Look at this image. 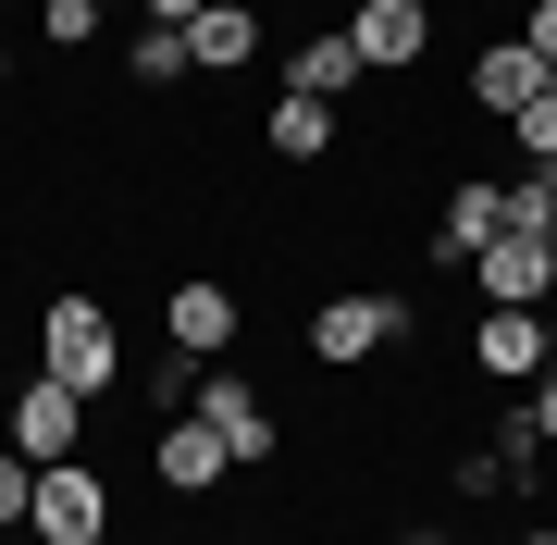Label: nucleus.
<instances>
[{
    "mask_svg": "<svg viewBox=\"0 0 557 545\" xmlns=\"http://www.w3.org/2000/svg\"><path fill=\"white\" fill-rule=\"evenodd\" d=\"M87 409H100V397H75L62 372H25L13 397H0V446L38 459V471H62V459H87Z\"/></svg>",
    "mask_w": 557,
    "mask_h": 545,
    "instance_id": "3",
    "label": "nucleus"
},
{
    "mask_svg": "<svg viewBox=\"0 0 557 545\" xmlns=\"http://www.w3.org/2000/svg\"><path fill=\"white\" fill-rule=\"evenodd\" d=\"M458 87H471V112H496V124H508L520 100H545L557 75H545L533 50H520V25H508V38H483V50H471V75H458Z\"/></svg>",
    "mask_w": 557,
    "mask_h": 545,
    "instance_id": "12",
    "label": "nucleus"
},
{
    "mask_svg": "<svg viewBox=\"0 0 557 545\" xmlns=\"http://www.w3.org/2000/svg\"><path fill=\"white\" fill-rule=\"evenodd\" d=\"M545 533H557V496H545Z\"/></svg>",
    "mask_w": 557,
    "mask_h": 545,
    "instance_id": "29",
    "label": "nucleus"
},
{
    "mask_svg": "<svg viewBox=\"0 0 557 545\" xmlns=\"http://www.w3.org/2000/svg\"><path fill=\"white\" fill-rule=\"evenodd\" d=\"M471 298H483V310H545V298H557V248H545V236H496V248L471 261Z\"/></svg>",
    "mask_w": 557,
    "mask_h": 545,
    "instance_id": "8",
    "label": "nucleus"
},
{
    "mask_svg": "<svg viewBox=\"0 0 557 545\" xmlns=\"http://www.w3.org/2000/svg\"><path fill=\"white\" fill-rule=\"evenodd\" d=\"M458 545H483V533H458Z\"/></svg>",
    "mask_w": 557,
    "mask_h": 545,
    "instance_id": "31",
    "label": "nucleus"
},
{
    "mask_svg": "<svg viewBox=\"0 0 557 545\" xmlns=\"http://www.w3.org/2000/svg\"><path fill=\"white\" fill-rule=\"evenodd\" d=\"M421 310L397 298V285H347V298H322L310 310V360L322 372H359V360H384V347H409Z\"/></svg>",
    "mask_w": 557,
    "mask_h": 545,
    "instance_id": "2",
    "label": "nucleus"
},
{
    "mask_svg": "<svg viewBox=\"0 0 557 545\" xmlns=\"http://www.w3.org/2000/svg\"><path fill=\"white\" fill-rule=\"evenodd\" d=\"M496 236H508V186H496V174H458L446 211H434V273H471Z\"/></svg>",
    "mask_w": 557,
    "mask_h": 545,
    "instance_id": "6",
    "label": "nucleus"
},
{
    "mask_svg": "<svg viewBox=\"0 0 557 545\" xmlns=\"http://www.w3.org/2000/svg\"><path fill=\"white\" fill-rule=\"evenodd\" d=\"M0 545H38V533H0Z\"/></svg>",
    "mask_w": 557,
    "mask_h": 545,
    "instance_id": "28",
    "label": "nucleus"
},
{
    "mask_svg": "<svg viewBox=\"0 0 557 545\" xmlns=\"http://www.w3.org/2000/svg\"><path fill=\"white\" fill-rule=\"evenodd\" d=\"M347 38H359V62H372V75H409V62L434 50V0H359Z\"/></svg>",
    "mask_w": 557,
    "mask_h": 545,
    "instance_id": "10",
    "label": "nucleus"
},
{
    "mask_svg": "<svg viewBox=\"0 0 557 545\" xmlns=\"http://www.w3.org/2000/svg\"><path fill=\"white\" fill-rule=\"evenodd\" d=\"M100 25H112L100 0H38V38H50V50H87V38H100Z\"/></svg>",
    "mask_w": 557,
    "mask_h": 545,
    "instance_id": "18",
    "label": "nucleus"
},
{
    "mask_svg": "<svg viewBox=\"0 0 557 545\" xmlns=\"http://www.w3.org/2000/svg\"><path fill=\"white\" fill-rule=\"evenodd\" d=\"M520 409H533V434L557 446V372H545V384H520Z\"/></svg>",
    "mask_w": 557,
    "mask_h": 545,
    "instance_id": "21",
    "label": "nucleus"
},
{
    "mask_svg": "<svg viewBox=\"0 0 557 545\" xmlns=\"http://www.w3.org/2000/svg\"><path fill=\"white\" fill-rule=\"evenodd\" d=\"M471 372L483 384H545V310H483L471 323Z\"/></svg>",
    "mask_w": 557,
    "mask_h": 545,
    "instance_id": "13",
    "label": "nucleus"
},
{
    "mask_svg": "<svg viewBox=\"0 0 557 545\" xmlns=\"http://www.w3.org/2000/svg\"><path fill=\"white\" fill-rule=\"evenodd\" d=\"M38 372H62L75 397H112V384H124V323H112V298L62 285V298L38 310Z\"/></svg>",
    "mask_w": 557,
    "mask_h": 545,
    "instance_id": "1",
    "label": "nucleus"
},
{
    "mask_svg": "<svg viewBox=\"0 0 557 545\" xmlns=\"http://www.w3.org/2000/svg\"><path fill=\"white\" fill-rule=\"evenodd\" d=\"M100 13H137V0H100Z\"/></svg>",
    "mask_w": 557,
    "mask_h": 545,
    "instance_id": "27",
    "label": "nucleus"
},
{
    "mask_svg": "<svg viewBox=\"0 0 557 545\" xmlns=\"http://www.w3.org/2000/svg\"><path fill=\"white\" fill-rule=\"evenodd\" d=\"M137 13H149V25H174V38H186V25L211 13V0H137Z\"/></svg>",
    "mask_w": 557,
    "mask_h": 545,
    "instance_id": "22",
    "label": "nucleus"
},
{
    "mask_svg": "<svg viewBox=\"0 0 557 545\" xmlns=\"http://www.w3.org/2000/svg\"><path fill=\"white\" fill-rule=\"evenodd\" d=\"M186 409L223 434V459L236 471H273V446H285V422H273V397H260L248 372H223V360H199V384H186Z\"/></svg>",
    "mask_w": 557,
    "mask_h": 545,
    "instance_id": "4",
    "label": "nucleus"
},
{
    "mask_svg": "<svg viewBox=\"0 0 557 545\" xmlns=\"http://www.w3.org/2000/svg\"><path fill=\"white\" fill-rule=\"evenodd\" d=\"M520 545H557V533H545V521H533V533H520Z\"/></svg>",
    "mask_w": 557,
    "mask_h": 545,
    "instance_id": "25",
    "label": "nucleus"
},
{
    "mask_svg": "<svg viewBox=\"0 0 557 545\" xmlns=\"http://www.w3.org/2000/svg\"><path fill=\"white\" fill-rule=\"evenodd\" d=\"M508 162H520V174H545V162H557V87L508 112Z\"/></svg>",
    "mask_w": 557,
    "mask_h": 545,
    "instance_id": "17",
    "label": "nucleus"
},
{
    "mask_svg": "<svg viewBox=\"0 0 557 545\" xmlns=\"http://www.w3.org/2000/svg\"><path fill=\"white\" fill-rule=\"evenodd\" d=\"M100 545H112V533H100Z\"/></svg>",
    "mask_w": 557,
    "mask_h": 545,
    "instance_id": "33",
    "label": "nucleus"
},
{
    "mask_svg": "<svg viewBox=\"0 0 557 545\" xmlns=\"http://www.w3.org/2000/svg\"><path fill=\"white\" fill-rule=\"evenodd\" d=\"M0 87H13V50H0Z\"/></svg>",
    "mask_w": 557,
    "mask_h": 545,
    "instance_id": "26",
    "label": "nucleus"
},
{
    "mask_svg": "<svg viewBox=\"0 0 557 545\" xmlns=\"http://www.w3.org/2000/svg\"><path fill=\"white\" fill-rule=\"evenodd\" d=\"M186 62H199V75H248L260 62V0H211V13L186 25Z\"/></svg>",
    "mask_w": 557,
    "mask_h": 545,
    "instance_id": "14",
    "label": "nucleus"
},
{
    "mask_svg": "<svg viewBox=\"0 0 557 545\" xmlns=\"http://www.w3.org/2000/svg\"><path fill=\"white\" fill-rule=\"evenodd\" d=\"M199 545H236V533H199Z\"/></svg>",
    "mask_w": 557,
    "mask_h": 545,
    "instance_id": "30",
    "label": "nucleus"
},
{
    "mask_svg": "<svg viewBox=\"0 0 557 545\" xmlns=\"http://www.w3.org/2000/svg\"><path fill=\"white\" fill-rule=\"evenodd\" d=\"M285 87H298V100H359V87H372V62H359V38H347V25H310V38L298 50H285Z\"/></svg>",
    "mask_w": 557,
    "mask_h": 545,
    "instance_id": "11",
    "label": "nucleus"
},
{
    "mask_svg": "<svg viewBox=\"0 0 557 545\" xmlns=\"http://www.w3.org/2000/svg\"><path fill=\"white\" fill-rule=\"evenodd\" d=\"M236 323H248V310H236L223 273H174V285H161V347H174V360H223Z\"/></svg>",
    "mask_w": 557,
    "mask_h": 545,
    "instance_id": "5",
    "label": "nucleus"
},
{
    "mask_svg": "<svg viewBox=\"0 0 557 545\" xmlns=\"http://www.w3.org/2000/svg\"><path fill=\"white\" fill-rule=\"evenodd\" d=\"M545 248H557V223H545Z\"/></svg>",
    "mask_w": 557,
    "mask_h": 545,
    "instance_id": "32",
    "label": "nucleus"
},
{
    "mask_svg": "<svg viewBox=\"0 0 557 545\" xmlns=\"http://www.w3.org/2000/svg\"><path fill=\"white\" fill-rule=\"evenodd\" d=\"M545 372H557V298H545Z\"/></svg>",
    "mask_w": 557,
    "mask_h": 545,
    "instance_id": "23",
    "label": "nucleus"
},
{
    "mask_svg": "<svg viewBox=\"0 0 557 545\" xmlns=\"http://www.w3.org/2000/svg\"><path fill=\"white\" fill-rule=\"evenodd\" d=\"M124 75H137V87H186L199 62H186V38H174V25H137V50H124Z\"/></svg>",
    "mask_w": 557,
    "mask_h": 545,
    "instance_id": "16",
    "label": "nucleus"
},
{
    "mask_svg": "<svg viewBox=\"0 0 557 545\" xmlns=\"http://www.w3.org/2000/svg\"><path fill=\"white\" fill-rule=\"evenodd\" d=\"M25 533H38V545H100V533H112V496H100V471H87V459L38 471V508H25Z\"/></svg>",
    "mask_w": 557,
    "mask_h": 545,
    "instance_id": "7",
    "label": "nucleus"
},
{
    "mask_svg": "<svg viewBox=\"0 0 557 545\" xmlns=\"http://www.w3.org/2000/svg\"><path fill=\"white\" fill-rule=\"evenodd\" d=\"M520 50H533L545 75H557V0H533V13H520Z\"/></svg>",
    "mask_w": 557,
    "mask_h": 545,
    "instance_id": "20",
    "label": "nucleus"
},
{
    "mask_svg": "<svg viewBox=\"0 0 557 545\" xmlns=\"http://www.w3.org/2000/svg\"><path fill=\"white\" fill-rule=\"evenodd\" d=\"M397 545H446V533H397Z\"/></svg>",
    "mask_w": 557,
    "mask_h": 545,
    "instance_id": "24",
    "label": "nucleus"
},
{
    "mask_svg": "<svg viewBox=\"0 0 557 545\" xmlns=\"http://www.w3.org/2000/svg\"><path fill=\"white\" fill-rule=\"evenodd\" d=\"M25 508H38V459H13V446H0V533H25Z\"/></svg>",
    "mask_w": 557,
    "mask_h": 545,
    "instance_id": "19",
    "label": "nucleus"
},
{
    "mask_svg": "<svg viewBox=\"0 0 557 545\" xmlns=\"http://www.w3.org/2000/svg\"><path fill=\"white\" fill-rule=\"evenodd\" d=\"M260 149H273V162H335V100H298V87H285V100L260 112Z\"/></svg>",
    "mask_w": 557,
    "mask_h": 545,
    "instance_id": "15",
    "label": "nucleus"
},
{
    "mask_svg": "<svg viewBox=\"0 0 557 545\" xmlns=\"http://www.w3.org/2000/svg\"><path fill=\"white\" fill-rule=\"evenodd\" d=\"M149 484H161V496H211V484H236V459H223V434L186 409V422L149 434Z\"/></svg>",
    "mask_w": 557,
    "mask_h": 545,
    "instance_id": "9",
    "label": "nucleus"
}]
</instances>
